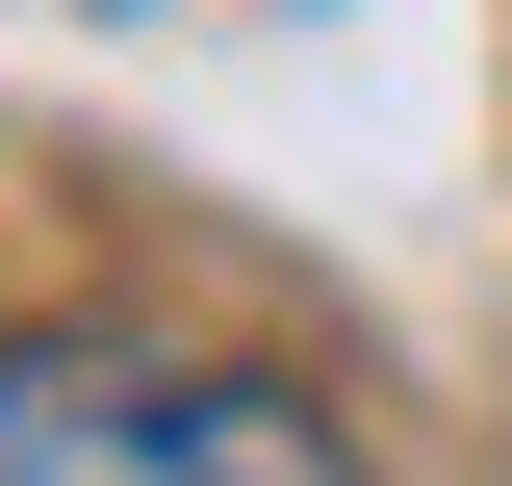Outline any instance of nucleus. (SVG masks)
Here are the masks:
<instances>
[{
  "mask_svg": "<svg viewBox=\"0 0 512 486\" xmlns=\"http://www.w3.org/2000/svg\"><path fill=\"white\" fill-rule=\"evenodd\" d=\"M0 486H359L231 359H0Z\"/></svg>",
  "mask_w": 512,
  "mask_h": 486,
  "instance_id": "1",
  "label": "nucleus"
}]
</instances>
